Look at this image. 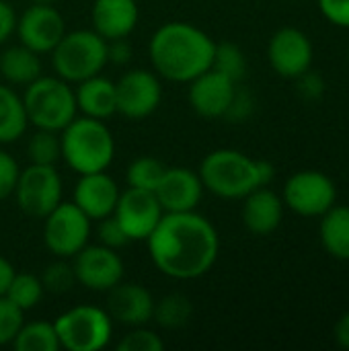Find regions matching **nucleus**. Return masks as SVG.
Instances as JSON below:
<instances>
[{"instance_id":"nucleus-1","label":"nucleus","mask_w":349,"mask_h":351,"mask_svg":"<svg viewBox=\"0 0 349 351\" xmlns=\"http://www.w3.org/2000/svg\"><path fill=\"white\" fill-rule=\"evenodd\" d=\"M146 245L156 269L173 280L202 278L220 253L218 230L195 210L165 212Z\"/></svg>"},{"instance_id":"nucleus-2","label":"nucleus","mask_w":349,"mask_h":351,"mask_svg":"<svg viewBox=\"0 0 349 351\" xmlns=\"http://www.w3.org/2000/svg\"><path fill=\"white\" fill-rule=\"evenodd\" d=\"M216 41L191 23L171 21L148 43L154 72L171 82H191L212 68Z\"/></svg>"},{"instance_id":"nucleus-3","label":"nucleus","mask_w":349,"mask_h":351,"mask_svg":"<svg viewBox=\"0 0 349 351\" xmlns=\"http://www.w3.org/2000/svg\"><path fill=\"white\" fill-rule=\"evenodd\" d=\"M204 189L224 199H243L257 187H267L276 169L267 160H255L241 150L220 148L210 152L200 165Z\"/></svg>"},{"instance_id":"nucleus-4","label":"nucleus","mask_w":349,"mask_h":351,"mask_svg":"<svg viewBox=\"0 0 349 351\" xmlns=\"http://www.w3.org/2000/svg\"><path fill=\"white\" fill-rule=\"evenodd\" d=\"M62 158L78 173L107 171L115 154V140L105 121L93 117H74L62 132Z\"/></svg>"},{"instance_id":"nucleus-5","label":"nucleus","mask_w":349,"mask_h":351,"mask_svg":"<svg viewBox=\"0 0 349 351\" xmlns=\"http://www.w3.org/2000/svg\"><path fill=\"white\" fill-rule=\"evenodd\" d=\"M23 105L27 121L37 130L62 132L76 115V97L70 82L60 76H39L25 86Z\"/></svg>"},{"instance_id":"nucleus-6","label":"nucleus","mask_w":349,"mask_h":351,"mask_svg":"<svg viewBox=\"0 0 349 351\" xmlns=\"http://www.w3.org/2000/svg\"><path fill=\"white\" fill-rule=\"evenodd\" d=\"M56 76L66 82H80L107 66V41L93 29L66 31L49 51Z\"/></svg>"},{"instance_id":"nucleus-7","label":"nucleus","mask_w":349,"mask_h":351,"mask_svg":"<svg viewBox=\"0 0 349 351\" xmlns=\"http://www.w3.org/2000/svg\"><path fill=\"white\" fill-rule=\"evenodd\" d=\"M60 348L68 351H99L109 346L113 321L105 308L80 304L53 321Z\"/></svg>"},{"instance_id":"nucleus-8","label":"nucleus","mask_w":349,"mask_h":351,"mask_svg":"<svg viewBox=\"0 0 349 351\" xmlns=\"http://www.w3.org/2000/svg\"><path fill=\"white\" fill-rule=\"evenodd\" d=\"M91 218L74 204L62 202L43 218V243L53 257L72 259L88 245L93 226Z\"/></svg>"},{"instance_id":"nucleus-9","label":"nucleus","mask_w":349,"mask_h":351,"mask_svg":"<svg viewBox=\"0 0 349 351\" xmlns=\"http://www.w3.org/2000/svg\"><path fill=\"white\" fill-rule=\"evenodd\" d=\"M12 195L27 216L43 220L62 204V177L56 167L29 162V167L19 173Z\"/></svg>"},{"instance_id":"nucleus-10","label":"nucleus","mask_w":349,"mask_h":351,"mask_svg":"<svg viewBox=\"0 0 349 351\" xmlns=\"http://www.w3.org/2000/svg\"><path fill=\"white\" fill-rule=\"evenodd\" d=\"M284 206L300 216H323L335 206V183L321 171H298L284 185Z\"/></svg>"},{"instance_id":"nucleus-11","label":"nucleus","mask_w":349,"mask_h":351,"mask_svg":"<svg viewBox=\"0 0 349 351\" xmlns=\"http://www.w3.org/2000/svg\"><path fill=\"white\" fill-rule=\"evenodd\" d=\"M117 113L128 119H144L152 115L163 101V86L154 72L136 68L115 82Z\"/></svg>"},{"instance_id":"nucleus-12","label":"nucleus","mask_w":349,"mask_h":351,"mask_svg":"<svg viewBox=\"0 0 349 351\" xmlns=\"http://www.w3.org/2000/svg\"><path fill=\"white\" fill-rule=\"evenodd\" d=\"M76 284L93 292H107L123 280V261L117 251L103 245H86L72 257Z\"/></svg>"},{"instance_id":"nucleus-13","label":"nucleus","mask_w":349,"mask_h":351,"mask_svg":"<svg viewBox=\"0 0 349 351\" xmlns=\"http://www.w3.org/2000/svg\"><path fill=\"white\" fill-rule=\"evenodd\" d=\"M163 214L165 212L154 191L138 187H128L125 191H121L113 210V216L119 220L130 241H146Z\"/></svg>"},{"instance_id":"nucleus-14","label":"nucleus","mask_w":349,"mask_h":351,"mask_svg":"<svg viewBox=\"0 0 349 351\" xmlns=\"http://www.w3.org/2000/svg\"><path fill=\"white\" fill-rule=\"evenodd\" d=\"M19 41L37 53H49L66 33L64 16L53 4H31L16 21Z\"/></svg>"},{"instance_id":"nucleus-15","label":"nucleus","mask_w":349,"mask_h":351,"mask_svg":"<svg viewBox=\"0 0 349 351\" xmlns=\"http://www.w3.org/2000/svg\"><path fill=\"white\" fill-rule=\"evenodd\" d=\"M313 43L306 33L296 27L278 29L267 45V58L272 68L282 78H298L313 66Z\"/></svg>"},{"instance_id":"nucleus-16","label":"nucleus","mask_w":349,"mask_h":351,"mask_svg":"<svg viewBox=\"0 0 349 351\" xmlns=\"http://www.w3.org/2000/svg\"><path fill=\"white\" fill-rule=\"evenodd\" d=\"M154 195L163 212H191L204 195L202 179L187 167H167Z\"/></svg>"},{"instance_id":"nucleus-17","label":"nucleus","mask_w":349,"mask_h":351,"mask_svg":"<svg viewBox=\"0 0 349 351\" xmlns=\"http://www.w3.org/2000/svg\"><path fill=\"white\" fill-rule=\"evenodd\" d=\"M234 90V80L210 68L189 82V105L197 115L206 119L224 117Z\"/></svg>"},{"instance_id":"nucleus-18","label":"nucleus","mask_w":349,"mask_h":351,"mask_svg":"<svg viewBox=\"0 0 349 351\" xmlns=\"http://www.w3.org/2000/svg\"><path fill=\"white\" fill-rule=\"evenodd\" d=\"M107 315L125 327H142L152 319L154 298L142 284L119 282L107 290Z\"/></svg>"},{"instance_id":"nucleus-19","label":"nucleus","mask_w":349,"mask_h":351,"mask_svg":"<svg viewBox=\"0 0 349 351\" xmlns=\"http://www.w3.org/2000/svg\"><path fill=\"white\" fill-rule=\"evenodd\" d=\"M119 193L121 191H119L117 183L105 171H97V173L80 175V179L74 187L72 202L91 220H101V218L113 214Z\"/></svg>"},{"instance_id":"nucleus-20","label":"nucleus","mask_w":349,"mask_h":351,"mask_svg":"<svg viewBox=\"0 0 349 351\" xmlns=\"http://www.w3.org/2000/svg\"><path fill=\"white\" fill-rule=\"evenodd\" d=\"M93 31L105 41L128 37L138 25L136 0H95L91 10Z\"/></svg>"},{"instance_id":"nucleus-21","label":"nucleus","mask_w":349,"mask_h":351,"mask_svg":"<svg viewBox=\"0 0 349 351\" xmlns=\"http://www.w3.org/2000/svg\"><path fill=\"white\" fill-rule=\"evenodd\" d=\"M243 224L257 237L272 234L284 218V199L267 187H257L243 197Z\"/></svg>"},{"instance_id":"nucleus-22","label":"nucleus","mask_w":349,"mask_h":351,"mask_svg":"<svg viewBox=\"0 0 349 351\" xmlns=\"http://www.w3.org/2000/svg\"><path fill=\"white\" fill-rule=\"evenodd\" d=\"M74 97H76V109L84 117L105 121L117 113L115 82L101 74L80 80L74 90Z\"/></svg>"},{"instance_id":"nucleus-23","label":"nucleus","mask_w":349,"mask_h":351,"mask_svg":"<svg viewBox=\"0 0 349 351\" xmlns=\"http://www.w3.org/2000/svg\"><path fill=\"white\" fill-rule=\"evenodd\" d=\"M0 76L12 86H27L41 76L39 53L19 43L0 53Z\"/></svg>"},{"instance_id":"nucleus-24","label":"nucleus","mask_w":349,"mask_h":351,"mask_svg":"<svg viewBox=\"0 0 349 351\" xmlns=\"http://www.w3.org/2000/svg\"><path fill=\"white\" fill-rule=\"evenodd\" d=\"M321 218L319 232L325 251L339 261H349V206H333Z\"/></svg>"},{"instance_id":"nucleus-25","label":"nucleus","mask_w":349,"mask_h":351,"mask_svg":"<svg viewBox=\"0 0 349 351\" xmlns=\"http://www.w3.org/2000/svg\"><path fill=\"white\" fill-rule=\"evenodd\" d=\"M27 113L23 97L8 84H0V144L19 140L27 130Z\"/></svg>"},{"instance_id":"nucleus-26","label":"nucleus","mask_w":349,"mask_h":351,"mask_svg":"<svg viewBox=\"0 0 349 351\" xmlns=\"http://www.w3.org/2000/svg\"><path fill=\"white\" fill-rule=\"evenodd\" d=\"M16 351H60V339L53 323L33 321L23 323L16 337L10 343Z\"/></svg>"},{"instance_id":"nucleus-27","label":"nucleus","mask_w":349,"mask_h":351,"mask_svg":"<svg viewBox=\"0 0 349 351\" xmlns=\"http://www.w3.org/2000/svg\"><path fill=\"white\" fill-rule=\"evenodd\" d=\"M43 294H45L43 284L35 274H16L14 271L10 284L4 292V298H8L23 313H27L41 302Z\"/></svg>"},{"instance_id":"nucleus-28","label":"nucleus","mask_w":349,"mask_h":351,"mask_svg":"<svg viewBox=\"0 0 349 351\" xmlns=\"http://www.w3.org/2000/svg\"><path fill=\"white\" fill-rule=\"evenodd\" d=\"M152 319L163 329H181L191 319V302L183 294H169L154 302Z\"/></svg>"},{"instance_id":"nucleus-29","label":"nucleus","mask_w":349,"mask_h":351,"mask_svg":"<svg viewBox=\"0 0 349 351\" xmlns=\"http://www.w3.org/2000/svg\"><path fill=\"white\" fill-rule=\"evenodd\" d=\"M27 158H29L31 165H49V167H56V162L62 158L60 132L37 130L29 138V142H27Z\"/></svg>"},{"instance_id":"nucleus-30","label":"nucleus","mask_w":349,"mask_h":351,"mask_svg":"<svg viewBox=\"0 0 349 351\" xmlns=\"http://www.w3.org/2000/svg\"><path fill=\"white\" fill-rule=\"evenodd\" d=\"M212 68L239 84V80H243L247 74V58L237 43L222 41V43H216Z\"/></svg>"},{"instance_id":"nucleus-31","label":"nucleus","mask_w":349,"mask_h":351,"mask_svg":"<svg viewBox=\"0 0 349 351\" xmlns=\"http://www.w3.org/2000/svg\"><path fill=\"white\" fill-rule=\"evenodd\" d=\"M165 171H167V167L160 160H156L152 156H140V158L132 160L128 171H125L128 187H138V189L154 191L156 185L160 183Z\"/></svg>"},{"instance_id":"nucleus-32","label":"nucleus","mask_w":349,"mask_h":351,"mask_svg":"<svg viewBox=\"0 0 349 351\" xmlns=\"http://www.w3.org/2000/svg\"><path fill=\"white\" fill-rule=\"evenodd\" d=\"M39 280L43 284V290L51 292V294H66L76 284V276H74L72 263H68L62 257H58V261L49 263L43 269V274L39 276Z\"/></svg>"},{"instance_id":"nucleus-33","label":"nucleus","mask_w":349,"mask_h":351,"mask_svg":"<svg viewBox=\"0 0 349 351\" xmlns=\"http://www.w3.org/2000/svg\"><path fill=\"white\" fill-rule=\"evenodd\" d=\"M119 351H163L165 350V341L160 339L158 333L146 329V325L142 327H132L130 333H125L119 343Z\"/></svg>"},{"instance_id":"nucleus-34","label":"nucleus","mask_w":349,"mask_h":351,"mask_svg":"<svg viewBox=\"0 0 349 351\" xmlns=\"http://www.w3.org/2000/svg\"><path fill=\"white\" fill-rule=\"evenodd\" d=\"M25 323V313L8 298L0 296V346H10Z\"/></svg>"},{"instance_id":"nucleus-35","label":"nucleus","mask_w":349,"mask_h":351,"mask_svg":"<svg viewBox=\"0 0 349 351\" xmlns=\"http://www.w3.org/2000/svg\"><path fill=\"white\" fill-rule=\"evenodd\" d=\"M97 222H99V226H97L99 245L109 247L113 251H119V249H123L130 243L128 232L123 230V226L119 224V220L113 214L111 216H105V218H101Z\"/></svg>"},{"instance_id":"nucleus-36","label":"nucleus","mask_w":349,"mask_h":351,"mask_svg":"<svg viewBox=\"0 0 349 351\" xmlns=\"http://www.w3.org/2000/svg\"><path fill=\"white\" fill-rule=\"evenodd\" d=\"M253 111H255V99H253V95L249 90L237 86V90L232 95V101H230V105H228V109L224 113V119L234 121V123H241V121L249 119L253 115Z\"/></svg>"},{"instance_id":"nucleus-37","label":"nucleus","mask_w":349,"mask_h":351,"mask_svg":"<svg viewBox=\"0 0 349 351\" xmlns=\"http://www.w3.org/2000/svg\"><path fill=\"white\" fill-rule=\"evenodd\" d=\"M19 173V162L8 152L0 150V199H6L14 193Z\"/></svg>"},{"instance_id":"nucleus-38","label":"nucleus","mask_w":349,"mask_h":351,"mask_svg":"<svg viewBox=\"0 0 349 351\" xmlns=\"http://www.w3.org/2000/svg\"><path fill=\"white\" fill-rule=\"evenodd\" d=\"M319 8L329 23L349 29V0H319Z\"/></svg>"},{"instance_id":"nucleus-39","label":"nucleus","mask_w":349,"mask_h":351,"mask_svg":"<svg viewBox=\"0 0 349 351\" xmlns=\"http://www.w3.org/2000/svg\"><path fill=\"white\" fill-rule=\"evenodd\" d=\"M294 80H298V93L309 101H315V99L323 97V93H325V80L311 68Z\"/></svg>"},{"instance_id":"nucleus-40","label":"nucleus","mask_w":349,"mask_h":351,"mask_svg":"<svg viewBox=\"0 0 349 351\" xmlns=\"http://www.w3.org/2000/svg\"><path fill=\"white\" fill-rule=\"evenodd\" d=\"M16 10L12 8L10 2L0 0V45L10 39V35L16 31Z\"/></svg>"},{"instance_id":"nucleus-41","label":"nucleus","mask_w":349,"mask_h":351,"mask_svg":"<svg viewBox=\"0 0 349 351\" xmlns=\"http://www.w3.org/2000/svg\"><path fill=\"white\" fill-rule=\"evenodd\" d=\"M130 58H132V47L125 37L107 41V64L123 66L130 62Z\"/></svg>"},{"instance_id":"nucleus-42","label":"nucleus","mask_w":349,"mask_h":351,"mask_svg":"<svg viewBox=\"0 0 349 351\" xmlns=\"http://www.w3.org/2000/svg\"><path fill=\"white\" fill-rule=\"evenodd\" d=\"M335 341L339 343V348L344 350H349V313H346L337 323H335Z\"/></svg>"},{"instance_id":"nucleus-43","label":"nucleus","mask_w":349,"mask_h":351,"mask_svg":"<svg viewBox=\"0 0 349 351\" xmlns=\"http://www.w3.org/2000/svg\"><path fill=\"white\" fill-rule=\"evenodd\" d=\"M12 276H14V267L10 265L8 259H4V257L0 255V296H4V292H6V288H8Z\"/></svg>"},{"instance_id":"nucleus-44","label":"nucleus","mask_w":349,"mask_h":351,"mask_svg":"<svg viewBox=\"0 0 349 351\" xmlns=\"http://www.w3.org/2000/svg\"><path fill=\"white\" fill-rule=\"evenodd\" d=\"M56 0H31V4H53Z\"/></svg>"}]
</instances>
